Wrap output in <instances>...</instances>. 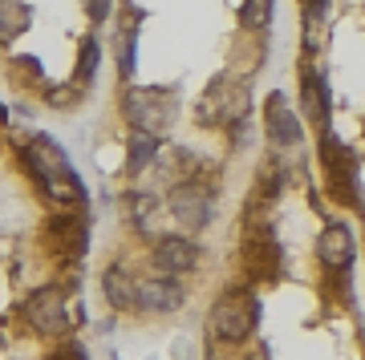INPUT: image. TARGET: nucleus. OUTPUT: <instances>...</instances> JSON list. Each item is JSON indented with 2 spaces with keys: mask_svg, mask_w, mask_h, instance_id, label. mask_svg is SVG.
Instances as JSON below:
<instances>
[{
  "mask_svg": "<svg viewBox=\"0 0 365 360\" xmlns=\"http://www.w3.org/2000/svg\"><path fill=\"white\" fill-rule=\"evenodd\" d=\"M25 162H29V174L41 182V191L49 194V198H57V203H78L81 194H86L78 170L69 166V154L53 138H45V134L29 138Z\"/></svg>",
  "mask_w": 365,
  "mask_h": 360,
  "instance_id": "1",
  "label": "nucleus"
},
{
  "mask_svg": "<svg viewBox=\"0 0 365 360\" xmlns=\"http://www.w3.org/2000/svg\"><path fill=\"white\" fill-rule=\"evenodd\" d=\"M211 336L223 344H240L256 332V300L248 292H227L223 300L211 304Z\"/></svg>",
  "mask_w": 365,
  "mask_h": 360,
  "instance_id": "2",
  "label": "nucleus"
},
{
  "mask_svg": "<svg viewBox=\"0 0 365 360\" xmlns=\"http://www.w3.org/2000/svg\"><path fill=\"white\" fill-rule=\"evenodd\" d=\"M126 122H130L138 134L158 138V134H167L170 122H175V102L158 90H130L126 93Z\"/></svg>",
  "mask_w": 365,
  "mask_h": 360,
  "instance_id": "3",
  "label": "nucleus"
},
{
  "mask_svg": "<svg viewBox=\"0 0 365 360\" xmlns=\"http://www.w3.org/2000/svg\"><path fill=\"white\" fill-rule=\"evenodd\" d=\"M29 324L37 328L41 336H57L69 328V308H66V292L61 287H41L33 292V300L25 304Z\"/></svg>",
  "mask_w": 365,
  "mask_h": 360,
  "instance_id": "4",
  "label": "nucleus"
},
{
  "mask_svg": "<svg viewBox=\"0 0 365 360\" xmlns=\"http://www.w3.org/2000/svg\"><path fill=\"white\" fill-rule=\"evenodd\" d=\"M203 114L220 117V122H240V117L248 114V85H244V81H232V78L215 81L211 93H207Z\"/></svg>",
  "mask_w": 365,
  "mask_h": 360,
  "instance_id": "5",
  "label": "nucleus"
},
{
  "mask_svg": "<svg viewBox=\"0 0 365 360\" xmlns=\"http://www.w3.org/2000/svg\"><path fill=\"white\" fill-rule=\"evenodd\" d=\"M170 215L182 223V227H203V223L211 219V194L203 191V186H195V182H182V186H175L170 191Z\"/></svg>",
  "mask_w": 365,
  "mask_h": 360,
  "instance_id": "6",
  "label": "nucleus"
},
{
  "mask_svg": "<svg viewBox=\"0 0 365 360\" xmlns=\"http://www.w3.org/2000/svg\"><path fill=\"white\" fill-rule=\"evenodd\" d=\"M317 255H321V268L333 271V275H337V271H349L353 268V255H357L353 231H349V227H341V223L325 227L321 243H317Z\"/></svg>",
  "mask_w": 365,
  "mask_h": 360,
  "instance_id": "7",
  "label": "nucleus"
},
{
  "mask_svg": "<svg viewBox=\"0 0 365 360\" xmlns=\"http://www.w3.org/2000/svg\"><path fill=\"white\" fill-rule=\"evenodd\" d=\"M264 122H268V134H272L276 146H297L300 142V117L292 114V105L284 102V93H272V97H268Z\"/></svg>",
  "mask_w": 365,
  "mask_h": 360,
  "instance_id": "8",
  "label": "nucleus"
},
{
  "mask_svg": "<svg viewBox=\"0 0 365 360\" xmlns=\"http://www.w3.org/2000/svg\"><path fill=\"white\" fill-rule=\"evenodd\" d=\"M155 263H158L163 275H179V271H187V268L199 263V247L191 243V239H179V235H175V239H158Z\"/></svg>",
  "mask_w": 365,
  "mask_h": 360,
  "instance_id": "9",
  "label": "nucleus"
},
{
  "mask_svg": "<svg viewBox=\"0 0 365 360\" xmlns=\"http://www.w3.org/2000/svg\"><path fill=\"white\" fill-rule=\"evenodd\" d=\"M182 304V287L170 275H158V280H143L138 283V308L146 312H175Z\"/></svg>",
  "mask_w": 365,
  "mask_h": 360,
  "instance_id": "10",
  "label": "nucleus"
},
{
  "mask_svg": "<svg viewBox=\"0 0 365 360\" xmlns=\"http://www.w3.org/2000/svg\"><path fill=\"white\" fill-rule=\"evenodd\" d=\"M102 287H106V300L114 308H138V280L126 268H110L102 275Z\"/></svg>",
  "mask_w": 365,
  "mask_h": 360,
  "instance_id": "11",
  "label": "nucleus"
},
{
  "mask_svg": "<svg viewBox=\"0 0 365 360\" xmlns=\"http://www.w3.org/2000/svg\"><path fill=\"white\" fill-rule=\"evenodd\" d=\"M29 21H33L29 4H21V0H0V41H4V45L21 37L29 28Z\"/></svg>",
  "mask_w": 365,
  "mask_h": 360,
  "instance_id": "12",
  "label": "nucleus"
},
{
  "mask_svg": "<svg viewBox=\"0 0 365 360\" xmlns=\"http://www.w3.org/2000/svg\"><path fill=\"white\" fill-rule=\"evenodd\" d=\"M304 114L313 117L317 126H329V97H325V81L321 78H304Z\"/></svg>",
  "mask_w": 365,
  "mask_h": 360,
  "instance_id": "13",
  "label": "nucleus"
},
{
  "mask_svg": "<svg viewBox=\"0 0 365 360\" xmlns=\"http://www.w3.org/2000/svg\"><path fill=\"white\" fill-rule=\"evenodd\" d=\"M272 21V0H244V9H240V25L248 28V33H264Z\"/></svg>",
  "mask_w": 365,
  "mask_h": 360,
  "instance_id": "14",
  "label": "nucleus"
},
{
  "mask_svg": "<svg viewBox=\"0 0 365 360\" xmlns=\"http://www.w3.org/2000/svg\"><path fill=\"white\" fill-rule=\"evenodd\" d=\"M155 150H158V138L138 134V129H134V134H130V170L150 166V162H155Z\"/></svg>",
  "mask_w": 365,
  "mask_h": 360,
  "instance_id": "15",
  "label": "nucleus"
},
{
  "mask_svg": "<svg viewBox=\"0 0 365 360\" xmlns=\"http://www.w3.org/2000/svg\"><path fill=\"white\" fill-rule=\"evenodd\" d=\"M134 45H138V33H134V25L122 28V37H118V69H122L126 78L134 73Z\"/></svg>",
  "mask_w": 365,
  "mask_h": 360,
  "instance_id": "16",
  "label": "nucleus"
},
{
  "mask_svg": "<svg viewBox=\"0 0 365 360\" xmlns=\"http://www.w3.org/2000/svg\"><path fill=\"white\" fill-rule=\"evenodd\" d=\"M93 73H98V41H81V65H78V78L81 81H93Z\"/></svg>",
  "mask_w": 365,
  "mask_h": 360,
  "instance_id": "17",
  "label": "nucleus"
},
{
  "mask_svg": "<svg viewBox=\"0 0 365 360\" xmlns=\"http://www.w3.org/2000/svg\"><path fill=\"white\" fill-rule=\"evenodd\" d=\"M110 9H114V0H86V13H90L93 21H106Z\"/></svg>",
  "mask_w": 365,
  "mask_h": 360,
  "instance_id": "18",
  "label": "nucleus"
},
{
  "mask_svg": "<svg viewBox=\"0 0 365 360\" xmlns=\"http://www.w3.org/2000/svg\"><path fill=\"white\" fill-rule=\"evenodd\" d=\"M57 360H81V352H61Z\"/></svg>",
  "mask_w": 365,
  "mask_h": 360,
  "instance_id": "19",
  "label": "nucleus"
}]
</instances>
